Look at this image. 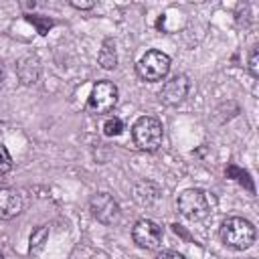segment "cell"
Instances as JSON below:
<instances>
[{"label":"cell","instance_id":"obj_1","mask_svg":"<svg viewBox=\"0 0 259 259\" xmlns=\"http://www.w3.org/2000/svg\"><path fill=\"white\" fill-rule=\"evenodd\" d=\"M255 227L251 221L243 219V217H229L223 221L221 225V239L227 247L243 251L249 249L255 243Z\"/></svg>","mask_w":259,"mask_h":259},{"label":"cell","instance_id":"obj_2","mask_svg":"<svg viewBox=\"0 0 259 259\" xmlns=\"http://www.w3.org/2000/svg\"><path fill=\"white\" fill-rule=\"evenodd\" d=\"M178 210L188 221H202L210 214V200L208 194L200 188H188L178 194Z\"/></svg>","mask_w":259,"mask_h":259},{"label":"cell","instance_id":"obj_3","mask_svg":"<svg viewBox=\"0 0 259 259\" xmlns=\"http://www.w3.org/2000/svg\"><path fill=\"white\" fill-rule=\"evenodd\" d=\"M132 138L136 142V146L140 150H156L160 144H162V138H164V130H162V123L156 119V117H150V115H142L134 127H132Z\"/></svg>","mask_w":259,"mask_h":259},{"label":"cell","instance_id":"obj_4","mask_svg":"<svg viewBox=\"0 0 259 259\" xmlns=\"http://www.w3.org/2000/svg\"><path fill=\"white\" fill-rule=\"evenodd\" d=\"M136 69H138V75L148 83L162 81L170 71V57L162 51H148L142 55Z\"/></svg>","mask_w":259,"mask_h":259},{"label":"cell","instance_id":"obj_5","mask_svg":"<svg viewBox=\"0 0 259 259\" xmlns=\"http://www.w3.org/2000/svg\"><path fill=\"white\" fill-rule=\"evenodd\" d=\"M162 237H164L162 227H160L158 223L150 221V219L138 221V223L134 225V229H132V239H134V243H136L138 247H142V249H148V251L158 249V247L162 245Z\"/></svg>","mask_w":259,"mask_h":259},{"label":"cell","instance_id":"obj_6","mask_svg":"<svg viewBox=\"0 0 259 259\" xmlns=\"http://www.w3.org/2000/svg\"><path fill=\"white\" fill-rule=\"evenodd\" d=\"M117 103V87L111 81H97L87 99V109L95 113H105Z\"/></svg>","mask_w":259,"mask_h":259},{"label":"cell","instance_id":"obj_7","mask_svg":"<svg viewBox=\"0 0 259 259\" xmlns=\"http://www.w3.org/2000/svg\"><path fill=\"white\" fill-rule=\"evenodd\" d=\"M91 212H93V217L99 221V223H103V225H113V223H117L119 221V204L115 202V198L111 196V194H107V192H99V194H95L93 198H91Z\"/></svg>","mask_w":259,"mask_h":259},{"label":"cell","instance_id":"obj_8","mask_svg":"<svg viewBox=\"0 0 259 259\" xmlns=\"http://www.w3.org/2000/svg\"><path fill=\"white\" fill-rule=\"evenodd\" d=\"M188 89H190V81L186 75H174L170 77L164 85H162V91H160V101L166 103V105H178L186 99L188 95Z\"/></svg>","mask_w":259,"mask_h":259},{"label":"cell","instance_id":"obj_9","mask_svg":"<svg viewBox=\"0 0 259 259\" xmlns=\"http://www.w3.org/2000/svg\"><path fill=\"white\" fill-rule=\"evenodd\" d=\"M22 198L14 188H0V219L8 221L20 214Z\"/></svg>","mask_w":259,"mask_h":259},{"label":"cell","instance_id":"obj_10","mask_svg":"<svg viewBox=\"0 0 259 259\" xmlns=\"http://www.w3.org/2000/svg\"><path fill=\"white\" fill-rule=\"evenodd\" d=\"M18 75H20V81L26 83V85L36 83V79H38V61L34 57L20 59V63H18Z\"/></svg>","mask_w":259,"mask_h":259},{"label":"cell","instance_id":"obj_11","mask_svg":"<svg viewBox=\"0 0 259 259\" xmlns=\"http://www.w3.org/2000/svg\"><path fill=\"white\" fill-rule=\"evenodd\" d=\"M99 65L103 69H115L117 67V53H115V42L113 38H105L99 51Z\"/></svg>","mask_w":259,"mask_h":259},{"label":"cell","instance_id":"obj_12","mask_svg":"<svg viewBox=\"0 0 259 259\" xmlns=\"http://www.w3.org/2000/svg\"><path fill=\"white\" fill-rule=\"evenodd\" d=\"M134 192H136V194H134L136 200H138L140 204H144V206H150V204L158 198V188H156L152 182H140Z\"/></svg>","mask_w":259,"mask_h":259},{"label":"cell","instance_id":"obj_13","mask_svg":"<svg viewBox=\"0 0 259 259\" xmlns=\"http://www.w3.org/2000/svg\"><path fill=\"white\" fill-rule=\"evenodd\" d=\"M49 227L47 225H40V227H36L34 231H32V235H30V247H28V251L34 255V253H38L42 247H45V243L49 241Z\"/></svg>","mask_w":259,"mask_h":259},{"label":"cell","instance_id":"obj_14","mask_svg":"<svg viewBox=\"0 0 259 259\" xmlns=\"http://www.w3.org/2000/svg\"><path fill=\"white\" fill-rule=\"evenodd\" d=\"M24 18H26L32 26H36L38 34H42V36H45V34H49V30H51V28H53V24H55L49 16H34V14H26Z\"/></svg>","mask_w":259,"mask_h":259},{"label":"cell","instance_id":"obj_15","mask_svg":"<svg viewBox=\"0 0 259 259\" xmlns=\"http://www.w3.org/2000/svg\"><path fill=\"white\" fill-rule=\"evenodd\" d=\"M227 176H229V178H235V180H237V182H241V184L245 182V184H247V188H249V190H253V182L249 180V174H247L245 170H241L239 166L231 164V166L227 168Z\"/></svg>","mask_w":259,"mask_h":259},{"label":"cell","instance_id":"obj_16","mask_svg":"<svg viewBox=\"0 0 259 259\" xmlns=\"http://www.w3.org/2000/svg\"><path fill=\"white\" fill-rule=\"evenodd\" d=\"M123 132V121L119 117H109L105 123H103V134L105 136H119Z\"/></svg>","mask_w":259,"mask_h":259},{"label":"cell","instance_id":"obj_17","mask_svg":"<svg viewBox=\"0 0 259 259\" xmlns=\"http://www.w3.org/2000/svg\"><path fill=\"white\" fill-rule=\"evenodd\" d=\"M10 168H12V156L8 154L6 146L0 144V176L6 174V172H10Z\"/></svg>","mask_w":259,"mask_h":259},{"label":"cell","instance_id":"obj_18","mask_svg":"<svg viewBox=\"0 0 259 259\" xmlns=\"http://www.w3.org/2000/svg\"><path fill=\"white\" fill-rule=\"evenodd\" d=\"M249 71H251V77H259V51L253 49L251 55H249Z\"/></svg>","mask_w":259,"mask_h":259},{"label":"cell","instance_id":"obj_19","mask_svg":"<svg viewBox=\"0 0 259 259\" xmlns=\"http://www.w3.org/2000/svg\"><path fill=\"white\" fill-rule=\"evenodd\" d=\"M156 259H186V257L180 255V253H176V251H162Z\"/></svg>","mask_w":259,"mask_h":259},{"label":"cell","instance_id":"obj_20","mask_svg":"<svg viewBox=\"0 0 259 259\" xmlns=\"http://www.w3.org/2000/svg\"><path fill=\"white\" fill-rule=\"evenodd\" d=\"M71 6L73 8H79V10H89V8H93V2H77V0H73Z\"/></svg>","mask_w":259,"mask_h":259},{"label":"cell","instance_id":"obj_21","mask_svg":"<svg viewBox=\"0 0 259 259\" xmlns=\"http://www.w3.org/2000/svg\"><path fill=\"white\" fill-rule=\"evenodd\" d=\"M4 77V65H2V61H0V79Z\"/></svg>","mask_w":259,"mask_h":259},{"label":"cell","instance_id":"obj_22","mask_svg":"<svg viewBox=\"0 0 259 259\" xmlns=\"http://www.w3.org/2000/svg\"><path fill=\"white\" fill-rule=\"evenodd\" d=\"M0 259H4V257H2V255H0Z\"/></svg>","mask_w":259,"mask_h":259}]
</instances>
